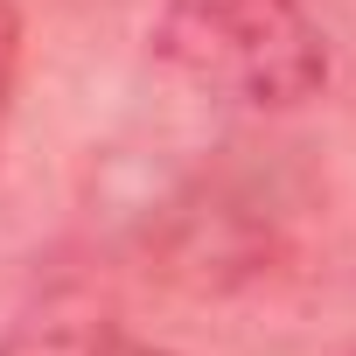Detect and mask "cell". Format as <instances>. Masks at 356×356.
<instances>
[{
	"label": "cell",
	"instance_id": "cell-1",
	"mask_svg": "<svg viewBox=\"0 0 356 356\" xmlns=\"http://www.w3.org/2000/svg\"><path fill=\"white\" fill-rule=\"evenodd\" d=\"M161 63L252 112H293L328 84V42L300 0H161Z\"/></svg>",
	"mask_w": 356,
	"mask_h": 356
},
{
	"label": "cell",
	"instance_id": "cell-2",
	"mask_svg": "<svg viewBox=\"0 0 356 356\" xmlns=\"http://www.w3.org/2000/svg\"><path fill=\"white\" fill-rule=\"evenodd\" d=\"M15 77H22V15L0 0V133H8V112H15Z\"/></svg>",
	"mask_w": 356,
	"mask_h": 356
},
{
	"label": "cell",
	"instance_id": "cell-3",
	"mask_svg": "<svg viewBox=\"0 0 356 356\" xmlns=\"http://www.w3.org/2000/svg\"><path fill=\"white\" fill-rule=\"evenodd\" d=\"M98 356H168V349H140V342H119V335H105V349Z\"/></svg>",
	"mask_w": 356,
	"mask_h": 356
}]
</instances>
